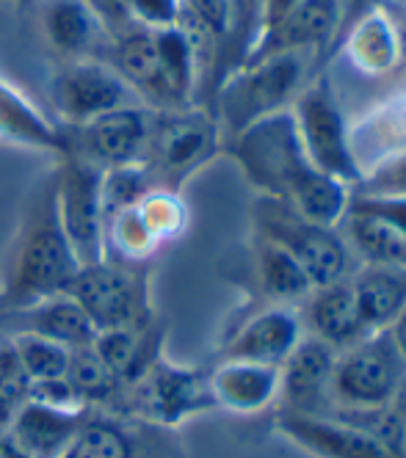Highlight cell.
Returning <instances> with one entry per match:
<instances>
[{
	"label": "cell",
	"instance_id": "cell-1",
	"mask_svg": "<svg viewBox=\"0 0 406 458\" xmlns=\"http://www.w3.org/2000/svg\"><path fill=\"white\" fill-rule=\"evenodd\" d=\"M227 147L263 196L290 205L313 224L341 229L351 191L313 166L290 111L255 122L241 136L227 141Z\"/></svg>",
	"mask_w": 406,
	"mask_h": 458
},
{
	"label": "cell",
	"instance_id": "cell-2",
	"mask_svg": "<svg viewBox=\"0 0 406 458\" xmlns=\"http://www.w3.org/2000/svg\"><path fill=\"white\" fill-rule=\"evenodd\" d=\"M81 263L58 213V174H45L25 196L20 221L0 263V312H14L58 296Z\"/></svg>",
	"mask_w": 406,
	"mask_h": 458
},
{
	"label": "cell",
	"instance_id": "cell-3",
	"mask_svg": "<svg viewBox=\"0 0 406 458\" xmlns=\"http://www.w3.org/2000/svg\"><path fill=\"white\" fill-rule=\"evenodd\" d=\"M257 235L282 246L310 276L313 287H324L351 276L354 251L341 229L321 226L301 218L290 205L260 196L255 202Z\"/></svg>",
	"mask_w": 406,
	"mask_h": 458
},
{
	"label": "cell",
	"instance_id": "cell-4",
	"mask_svg": "<svg viewBox=\"0 0 406 458\" xmlns=\"http://www.w3.org/2000/svg\"><path fill=\"white\" fill-rule=\"evenodd\" d=\"M64 293L81 304L97 332L142 329L158 320L150 290V268H133L103 259L81 266Z\"/></svg>",
	"mask_w": 406,
	"mask_h": 458
},
{
	"label": "cell",
	"instance_id": "cell-5",
	"mask_svg": "<svg viewBox=\"0 0 406 458\" xmlns=\"http://www.w3.org/2000/svg\"><path fill=\"white\" fill-rule=\"evenodd\" d=\"M304 78L301 53L274 55L249 67L229 72L216 89L219 130L227 133V141L241 136L255 122L285 111L293 91Z\"/></svg>",
	"mask_w": 406,
	"mask_h": 458
},
{
	"label": "cell",
	"instance_id": "cell-6",
	"mask_svg": "<svg viewBox=\"0 0 406 458\" xmlns=\"http://www.w3.org/2000/svg\"><path fill=\"white\" fill-rule=\"evenodd\" d=\"M219 144L221 130L211 111L199 106L158 111L152 144L144 160L155 188L180 193L191 174L219 152Z\"/></svg>",
	"mask_w": 406,
	"mask_h": 458
},
{
	"label": "cell",
	"instance_id": "cell-7",
	"mask_svg": "<svg viewBox=\"0 0 406 458\" xmlns=\"http://www.w3.org/2000/svg\"><path fill=\"white\" fill-rule=\"evenodd\" d=\"M208 409H216L208 373L177 368L160 356L142 378L119 389V398L108 411L139 417L144 422L160 425V428H172V425Z\"/></svg>",
	"mask_w": 406,
	"mask_h": 458
},
{
	"label": "cell",
	"instance_id": "cell-8",
	"mask_svg": "<svg viewBox=\"0 0 406 458\" xmlns=\"http://www.w3.org/2000/svg\"><path fill=\"white\" fill-rule=\"evenodd\" d=\"M403 378L406 359L393 343L390 329L374 332L351 348L337 351L332 373V406H390Z\"/></svg>",
	"mask_w": 406,
	"mask_h": 458
},
{
	"label": "cell",
	"instance_id": "cell-9",
	"mask_svg": "<svg viewBox=\"0 0 406 458\" xmlns=\"http://www.w3.org/2000/svg\"><path fill=\"white\" fill-rule=\"evenodd\" d=\"M48 100L64 127H78L108 111L142 103L127 81L99 58L56 61L48 81Z\"/></svg>",
	"mask_w": 406,
	"mask_h": 458
},
{
	"label": "cell",
	"instance_id": "cell-10",
	"mask_svg": "<svg viewBox=\"0 0 406 458\" xmlns=\"http://www.w3.org/2000/svg\"><path fill=\"white\" fill-rule=\"evenodd\" d=\"M103 172L106 169L75 152L58 157L56 166L61 224L81 266H94L106 259Z\"/></svg>",
	"mask_w": 406,
	"mask_h": 458
},
{
	"label": "cell",
	"instance_id": "cell-11",
	"mask_svg": "<svg viewBox=\"0 0 406 458\" xmlns=\"http://www.w3.org/2000/svg\"><path fill=\"white\" fill-rule=\"evenodd\" d=\"M293 119L298 127L301 147L313 166L351 191L362 180V169L349 139L343 111L326 81H318L298 97Z\"/></svg>",
	"mask_w": 406,
	"mask_h": 458
},
{
	"label": "cell",
	"instance_id": "cell-12",
	"mask_svg": "<svg viewBox=\"0 0 406 458\" xmlns=\"http://www.w3.org/2000/svg\"><path fill=\"white\" fill-rule=\"evenodd\" d=\"M155 122L158 111L144 103L108 111L86 124L66 127L70 130V152L97 163L99 169L144 163L152 144Z\"/></svg>",
	"mask_w": 406,
	"mask_h": 458
},
{
	"label": "cell",
	"instance_id": "cell-13",
	"mask_svg": "<svg viewBox=\"0 0 406 458\" xmlns=\"http://www.w3.org/2000/svg\"><path fill=\"white\" fill-rule=\"evenodd\" d=\"M337 351L315 337H301L280 368V398L288 414L326 417L332 409V373Z\"/></svg>",
	"mask_w": 406,
	"mask_h": 458
},
{
	"label": "cell",
	"instance_id": "cell-14",
	"mask_svg": "<svg viewBox=\"0 0 406 458\" xmlns=\"http://www.w3.org/2000/svg\"><path fill=\"white\" fill-rule=\"evenodd\" d=\"M37 12L56 61H108L111 34L86 0H37Z\"/></svg>",
	"mask_w": 406,
	"mask_h": 458
},
{
	"label": "cell",
	"instance_id": "cell-15",
	"mask_svg": "<svg viewBox=\"0 0 406 458\" xmlns=\"http://www.w3.org/2000/svg\"><path fill=\"white\" fill-rule=\"evenodd\" d=\"M304 337V323L290 304H277L249 318L221 348L219 359H244L282 368L285 359Z\"/></svg>",
	"mask_w": 406,
	"mask_h": 458
},
{
	"label": "cell",
	"instance_id": "cell-16",
	"mask_svg": "<svg viewBox=\"0 0 406 458\" xmlns=\"http://www.w3.org/2000/svg\"><path fill=\"white\" fill-rule=\"evenodd\" d=\"M89 411L91 409H56L25 401L6 434L25 458H64Z\"/></svg>",
	"mask_w": 406,
	"mask_h": 458
},
{
	"label": "cell",
	"instance_id": "cell-17",
	"mask_svg": "<svg viewBox=\"0 0 406 458\" xmlns=\"http://www.w3.org/2000/svg\"><path fill=\"white\" fill-rule=\"evenodd\" d=\"M337 25H341V4L337 0H298V6L252 47L241 67L274 55L324 47L334 37Z\"/></svg>",
	"mask_w": 406,
	"mask_h": 458
},
{
	"label": "cell",
	"instance_id": "cell-18",
	"mask_svg": "<svg viewBox=\"0 0 406 458\" xmlns=\"http://www.w3.org/2000/svg\"><path fill=\"white\" fill-rule=\"evenodd\" d=\"M4 332L39 335L50 343L64 345L66 351L91 345L97 337L94 323L70 293H58V296L42 299L25 310L4 312Z\"/></svg>",
	"mask_w": 406,
	"mask_h": 458
},
{
	"label": "cell",
	"instance_id": "cell-19",
	"mask_svg": "<svg viewBox=\"0 0 406 458\" xmlns=\"http://www.w3.org/2000/svg\"><path fill=\"white\" fill-rule=\"evenodd\" d=\"M0 141L64 157L70 152V130L53 122L14 83L0 75Z\"/></svg>",
	"mask_w": 406,
	"mask_h": 458
},
{
	"label": "cell",
	"instance_id": "cell-20",
	"mask_svg": "<svg viewBox=\"0 0 406 458\" xmlns=\"http://www.w3.org/2000/svg\"><path fill=\"white\" fill-rule=\"evenodd\" d=\"M304 301H307V310H304L301 323H307L310 337L332 345L334 351L351 348L354 343L370 335L354 299L351 276L324 287H313Z\"/></svg>",
	"mask_w": 406,
	"mask_h": 458
},
{
	"label": "cell",
	"instance_id": "cell-21",
	"mask_svg": "<svg viewBox=\"0 0 406 458\" xmlns=\"http://www.w3.org/2000/svg\"><path fill=\"white\" fill-rule=\"evenodd\" d=\"M208 381L216 406L235 414H257L280 398V368L274 365L219 359Z\"/></svg>",
	"mask_w": 406,
	"mask_h": 458
},
{
	"label": "cell",
	"instance_id": "cell-22",
	"mask_svg": "<svg viewBox=\"0 0 406 458\" xmlns=\"http://www.w3.org/2000/svg\"><path fill=\"white\" fill-rule=\"evenodd\" d=\"M280 428L321 458H393L374 439L334 417H304L282 411Z\"/></svg>",
	"mask_w": 406,
	"mask_h": 458
},
{
	"label": "cell",
	"instance_id": "cell-23",
	"mask_svg": "<svg viewBox=\"0 0 406 458\" xmlns=\"http://www.w3.org/2000/svg\"><path fill=\"white\" fill-rule=\"evenodd\" d=\"M351 290L367 332L390 329L406 307V266L365 263L351 274Z\"/></svg>",
	"mask_w": 406,
	"mask_h": 458
},
{
	"label": "cell",
	"instance_id": "cell-24",
	"mask_svg": "<svg viewBox=\"0 0 406 458\" xmlns=\"http://www.w3.org/2000/svg\"><path fill=\"white\" fill-rule=\"evenodd\" d=\"M255 266H257L260 287L277 304H293L310 296L313 282L304 274V268L282 246H277L274 241H268L263 235H257L255 241Z\"/></svg>",
	"mask_w": 406,
	"mask_h": 458
},
{
	"label": "cell",
	"instance_id": "cell-25",
	"mask_svg": "<svg viewBox=\"0 0 406 458\" xmlns=\"http://www.w3.org/2000/svg\"><path fill=\"white\" fill-rule=\"evenodd\" d=\"M66 381L81 395V401L91 409H111L119 398V378L106 368L103 359L97 356L91 345L70 351V368H66Z\"/></svg>",
	"mask_w": 406,
	"mask_h": 458
},
{
	"label": "cell",
	"instance_id": "cell-26",
	"mask_svg": "<svg viewBox=\"0 0 406 458\" xmlns=\"http://www.w3.org/2000/svg\"><path fill=\"white\" fill-rule=\"evenodd\" d=\"M155 191V180L147 169V163H130L103 172V221L139 205L144 196Z\"/></svg>",
	"mask_w": 406,
	"mask_h": 458
},
{
	"label": "cell",
	"instance_id": "cell-27",
	"mask_svg": "<svg viewBox=\"0 0 406 458\" xmlns=\"http://www.w3.org/2000/svg\"><path fill=\"white\" fill-rule=\"evenodd\" d=\"M4 335L12 340V345L20 356V365L28 373L30 384L66 376V368H70V351L64 345L50 343L39 335H28V332H4Z\"/></svg>",
	"mask_w": 406,
	"mask_h": 458
},
{
	"label": "cell",
	"instance_id": "cell-28",
	"mask_svg": "<svg viewBox=\"0 0 406 458\" xmlns=\"http://www.w3.org/2000/svg\"><path fill=\"white\" fill-rule=\"evenodd\" d=\"M135 208H139L142 221L147 224V229L158 243L180 238L188 224V210L180 199V193H175V191L155 188Z\"/></svg>",
	"mask_w": 406,
	"mask_h": 458
},
{
	"label": "cell",
	"instance_id": "cell-29",
	"mask_svg": "<svg viewBox=\"0 0 406 458\" xmlns=\"http://www.w3.org/2000/svg\"><path fill=\"white\" fill-rule=\"evenodd\" d=\"M260 12L263 0H229V30H227V72H235L246 61L249 50L260 37Z\"/></svg>",
	"mask_w": 406,
	"mask_h": 458
},
{
	"label": "cell",
	"instance_id": "cell-30",
	"mask_svg": "<svg viewBox=\"0 0 406 458\" xmlns=\"http://www.w3.org/2000/svg\"><path fill=\"white\" fill-rule=\"evenodd\" d=\"M354 196H398L406 199V149L382 160L374 172H362V180L351 188Z\"/></svg>",
	"mask_w": 406,
	"mask_h": 458
},
{
	"label": "cell",
	"instance_id": "cell-31",
	"mask_svg": "<svg viewBox=\"0 0 406 458\" xmlns=\"http://www.w3.org/2000/svg\"><path fill=\"white\" fill-rule=\"evenodd\" d=\"M180 6L191 20L208 30L219 47H224L229 30V0H180Z\"/></svg>",
	"mask_w": 406,
	"mask_h": 458
},
{
	"label": "cell",
	"instance_id": "cell-32",
	"mask_svg": "<svg viewBox=\"0 0 406 458\" xmlns=\"http://www.w3.org/2000/svg\"><path fill=\"white\" fill-rule=\"evenodd\" d=\"M349 210L379 218L406 238V199H398V196H354L351 193Z\"/></svg>",
	"mask_w": 406,
	"mask_h": 458
},
{
	"label": "cell",
	"instance_id": "cell-33",
	"mask_svg": "<svg viewBox=\"0 0 406 458\" xmlns=\"http://www.w3.org/2000/svg\"><path fill=\"white\" fill-rule=\"evenodd\" d=\"M133 22L144 28H168L180 20V0H127Z\"/></svg>",
	"mask_w": 406,
	"mask_h": 458
},
{
	"label": "cell",
	"instance_id": "cell-34",
	"mask_svg": "<svg viewBox=\"0 0 406 458\" xmlns=\"http://www.w3.org/2000/svg\"><path fill=\"white\" fill-rule=\"evenodd\" d=\"M86 4L97 12L99 20L106 22L111 39L117 34H122V30H127L130 25H135L130 17V9H127V0H86Z\"/></svg>",
	"mask_w": 406,
	"mask_h": 458
},
{
	"label": "cell",
	"instance_id": "cell-35",
	"mask_svg": "<svg viewBox=\"0 0 406 458\" xmlns=\"http://www.w3.org/2000/svg\"><path fill=\"white\" fill-rule=\"evenodd\" d=\"M298 6V0H263V12H260V37H257V42L265 37V34H271L293 9ZM252 53V50H249Z\"/></svg>",
	"mask_w": 406,
	"mask_h": 458
},
{
	"label": "cell",
	"instance_id": "cell-36",
	"mask_svg": "<svg viewBox=\"0 0 406 458\" xmlns=\"http://www.w3.org/2000/svg\"><path fill=\"white\" fill-rule=\"evenodd\" d=\"M390 335H393V343L398 345V351H401V356L406 359V307H403V312L393 320V326H390Z\"/></svg>",
	"mask_w": 406,
	"mask_h": 458
},
{
	"label": "cell",
	"instance_id": "cell-37",
	"mask_svg": "<svg viewBox=\"0 0 406 458\" xmlns=\"http://www.w3.org/2000/svg\"><path fill=\"white\" fill-rule=\"evenodd\" d=\"M393 409L398 411V417H401V420H403V425H406V378L401 381V386H398V392H395Z\"/></svg>",
	"mask_w": 406,
	"mask_h": 458
},
{
	"label": "cell",
	"instance_id": "cell-38",
	"mask_svg": "<svg viewBox=\"0 0 406 458\" xmlns=\"http://www.w3.org/2000/svg\"><path fill=\"white\" fill-rule=\"evenodd\" d=\"M0 335H4V312H0Z\"/></svg>",
	"mask_w": 406,
	"mask_h": 458
},
{
	"label": "cell",
	"instance_id": "cell-39",
	"mask_svg": "<svg viewBox=\"0 0 406 458\" xmlns=\"http://www.w3.org/2000/svg\"><path fill=\"white\" fill-rule=\"evenodd\" d=\"M4 4H20V0H4Z\"/></svg>",
	"mask_w": 406,
	"mask_h": 458
}]
</instances>
